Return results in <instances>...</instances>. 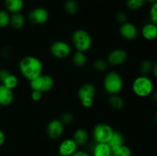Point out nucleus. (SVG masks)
<instances>
[{"instance_id":"obj_1","label":"nucleus","mask_w":157,"mask_h":156,"mask_svg":"<svg viewBox=\"0 0 157 156\" xmlns=\"http://www.w3.org/2000/svg\"><path fill=\"white\" fill-rule=\"evenodd\" d=\"M18 70L25 79L31 81L43 74L44 66L38 58L32 55H27L23 57L19 61Z\"/></svg>"},{"instance_id":"obj_2","label":"nucleus","mask_w":157,"mask_h":156,"mask_svg":"<svg viewBox=\"0 0 157 156\" xmlns=\"http://www.w3.org/2000/svg\"><path fill=\"white\" fill-rule=\"evenodd\" d=\"M124 82L122 76L115 70L108 71L103 80V87L109 96L119 94L124 89Z\"/></svg>"},{"instance_id":"obj_3","label":"nucleus","mask_w":157,"mask_h":156,"mask_svg":"<svg viewBox=\"0 0 157 156\" xmlns=\"http://www.w3.org/2000/svg\"><path fill=\"white\" fill-rule=\"evenodd\" d=\"M132 91L140 98H146L151 96L154 91V84L151 78L146 75H140L133 80Z\"/></svg>"},{"instance_id":"obj_4","label":"nucleus","mask_w":157,"mask_h":156,"mask_svg":"<svg viewBox=\"0 0 157 156\" xmlns=\"http://www.w3.org/2000/svg\"><path fill=\"white\" fill-rule=\"evenodd\" d=\"M71 41L77 51L84 53L88 51L91 48L93 44V39L90 34L83 28L76 29L72 33Z\"/></svg>"},{"instance_id":"obj_5","label":"nucleus","mask_w":157,"mask_h":156,"mask_svg":"<svg viewBox=\"0 0 157 156\" xmlns=\"http://www.w3.org/2000/svg\"><path fill=\"white\" fill-rule=\"evenodd\" d=\"M96 96V87L91 83H85L79 87L78 97L84 108L89 109L92 107Z\"/></svg>"},{"instance_id":"obj_6","label":"nucleus","mask_w":157,"mask_h":156,"mask_svg":"<svg viewBox=\"0 0 157 156\" xmlns=\"http://www.w3.org/2000/svg\"><path fill=\"white\" fill-rule=\"evenodd\" d=\"M114 129L107 123H98L95 125L92 131V138L94 143H108L113 136Z\"/></svg>"},{"instance_id":"obj_7","label":"nucleus","mask_w":157,"mask_h":156,"mask_svg":"<svg viewBox=\"0 0 157 156\" xmlns=\"http://www.w3.org/2000/svg\"><path fill=\"white\" fill-rule=\"evenodd\" d=\"M29 86L32 90H37L44 93L51 91L55 86V80L52 76L41 74L35 79L29 81Z\"/></svg>"},{"instance_id":"obj_8","label":"nucleus","mask_w":157,"mask_h":156,"mask_svg":"<svg viewBox=\"0 0 157 156\" xmlns=\"http://www.w3.org/2000/svg\"><path fill=\"white\" fill-rule=\"evenodd\" d=\"M50 53L57 59H65L71 54V47L66 41L58 40L52 42L51 44Z\"/></svg>"},{"instance_id":"obj_9","label":"nucleus","mask_w":157,"mask_h":156,"mask_svg":"<svg viewBox=\"0 0 157 156\" xmlns=\"http://www.w3.org/2000/svg\"><path fill=\"white\" fill-rule=\"evenodd\" d=\"M28 18L31 23L36 25L45 24L49 18L48 11L43 7H37L32 9L28 15Z\"/></svg>"},{"instance_id":"obj_10","label":"nucleus","mask_w":157,"mask_h":156,"mask_svg":"<svg viewBox=\"0 0 157 156\" xmlns=\"http://www.w3.org/2000/svg\"><path fill=\"white\" fill-rule=\"evenodd\" d=\"M127 58H128V54L124 49L116 48L109 52L106 61L109 65L118 67L124 64L127 61Z\"/></svg>"},{"instance_id":"obj_11","label":"nucleus","mask_w":157,"mask_h":156,"mask_svg":"<svg viewBox=\"0 0 157 156\" xmlns=\"http://www.w3.org/2000/svg\"><path fill=\"white\" fill-rule=\"evenodd\" d=\"M64 131V125L59 119L51 120L46 126V134L49 139L57 140L62 136Z\"/></svg>"},{"instance_id":"obj_12","label":"nucleus","mask_w":157,"mask_h":156,"mask_svg":"<svg viewBox=\"0 0 157 156\" xmlns=\"http://www.w3.org/2000/svg\"><path fill=\"white\" fill-rule=\"evenodd\" d=\"M119 33L124 39L127 41H134L139 35V31L133 23L127 21L121 24Z\"/></svg>"},{"instance_id":"obj_13","label":"nucleus","mask_w":157,"mask_h":156,"mask_svg":"<svg viewBox=\"0 0 157 156\" xmlns=\"http://www.w3.org/2000/svg\"><path fill=\"white\" fill-rule=\"evenodd\" d=\"M78 146L72 138H67L61 142L58 146V155L71 156L77 150Z\"/></svg>"},{"instance_id":"obj_14","label":"nucleus","mask_w":157,"mask_h":156,"mask_svg":"<svg viewBox=\"0 0 157 156\" xmlns=\"http://www.w3.org/2000/svg\"><path fill=\"white\" fill-rule=\"evenodd\" d=\"M15 95L13 90L3 84H0V106H9L13 102Z\"/></svg>"},{"instance_id":"obj_15","label":"nucleus","mask_w":157,"mask_h":156,"mask_svg":"<svg viewBox=\"0 0 157 156\" xmlns=\"http://www.w3.org/2000/svg\"><path fill=\"white\" fill-rule=\"evenodd\" d=\"M141 35L147 41H154L157 39V25L152 22H147L140 30Z\"/></svg>"},{"instance_id":"obj_16","label":"nucleus","mask_w":157,"mask_h":156,"mask_svg":"<svg viewBox=\"0 0 157 156\" xmlns=\"http://www.w3.org/2000/svg\"><path fill=\"white\" fill-rule=\"evenodd\" d=\"M72 139L76 142L78 147H83L88 143L90 140V135L85 128H79L74 132Z\"/></svg>"},{"instance_id":"obj_17","label":"nucleus","mask_w":157,"mask_h":156,"mask_svg":"<svg viewBox=\"0 0 157 156\" xmlns=\"http://www.w3.org/2000/svg\"><path fill=\"white\" fill-rule=\"evenodd\" d=\"M5 9L12 14L21 12L24 7V0H4Z\"/></svg>"},{"instance_id":"obj_18","label":"nucleus","mask_w":157,"mask_h":156,"mask_svg":"<svg viewBox=\"0 0 157 156\" xmlns=\"http://www.w3.org/2000/svg\"><path fill=\"white\" fill-rule=\"evenodd\" d=\"M92 156H112L111 148L108 143H94L91 151Z\"/></svg>"},{"instance_id":"obj_19","label":"nucleus","mask_w":157,"mask_h":156,"mask_svg":"<svg viewBox=\"0 0 157 156\" xmlns=\"http://www.w3.org/2000/svg\"><path fill=\"white\" fill-rule=\"evenodd\" d=\"M25 21V18L21 12L12 14L9 25H11V27L15 30H20V29H22L24 28Z\"/></svg>"},{"instance_id":"obj_20","label":"nucleus","mask_w":157,"mask_h":156,"mask_svg":"<svg viewBox=\"0 0 157 156\" xmlns=\"http://www.w3.org/2000/svg\"><path fill=\"white\" fill-rule=\"evenodd\" d=\"M108 103L112 109L115 110H121L124 107V99L119 94L109 96Z\"/></svg>"},{"instance_id":"obj_21","label":"nucleus","mask_w":157,"mask_h":156,"mask_svg":"<svg viewBox=\"0 0 157 156\" xmlns=\"http://www.w3.org/2000/svg\"><path fill=\"white\" fill-rule=\"evenodd\" d=\"M124 144V139L122 133L117 131H114L113 136H112V138L110 139V142H108V145H110L111 150L116 149V148H119V147H121V145H123Z\"/></svg>"},{"instance_id":"obj_22","label":"nucleus","mask_w":157,"mask_h":156,"mask_svg":"<svg viewBox=\"0 0 157 156\" xmlns=\"http://www.w3.org/2000/svg\"><path fill=\"white\" fill-rule=\"evenodd\" d=\"M72 61L73 64H75L76 67H82L86 65L87 61V55L85 53L81 51H75V54L72 56Z\"/></svg>"},{"instance_id":"obj_23","label":"nucleus","mask_w":157,"mask_h":156,"mask_svg":"<svg viewBox=\"0 0 157 156\" xmlns=\"http://www.w3.org/2000/svg\"><path fill=\"white\" fill-rule=\"evenodd\" d=\"M64 9L68 15H74L79 10V5L76 0H66L64 3Z\"/></svg>"},{"instance_id":"obj_24","label":"nucleus","mask_w":157,"mask_h":156,"mask_svg":"<svg viewBox=\"0 0 157 156\" xmlns=\"http://www.w3.org/2000/svg\"><path fill=\"white\" fill-rule=\"evenodd\" d=\"M4 86H6L8 88L11 90H15L18 85V78L15 76L14 73H10L6 78L1 83Z\"/></svg>"},{"instance_id":"obj_25","label":"nucleus","mask_w":157,"mask_h":156,"mask_svg":"<svg viewBox=\"0 0 157 156\" xmlns=\"http://www.w3.org/2000/svg\"><path fill=\"white\" fill-rule=\"evenodd\" d=\"M153 64L150 61V60H144L143 61H141V63L140 64V71L141 75H146V76H148L149 74L152 73L153 71Z\"/></svg>"},{"instance_id":"obj_26","label":"nucleus","mask_w":157,"mask_h":156,"mask_svg":"<svg viewBox=\"0 0 157 156\" xmlns=\"http://www.w3.org/2000/svg\"><path fill=\"white\" fill-rule=\"evenodd\" d=\"M108 63L107 62L105 59L103 58H98L95 60L93 63V67L96 71L100 72V73H103V72H106L108 69Z\"/></svg>"},{"instance_id":"obj_27","label":"nucleus","mask_w":157,"mask_h":156,"mask_svg":"<svg viewBox=\"0 0 157 156\" xmlns=\"http://www.w3.org/2000/svg\"><path fill=\"white\" fill-rule=\"evenodd\" d=\"M145 4V0H126V6L130 11L140 10Z\"/></svg>"},{"instance_id":"obj_28","label":"nucleus","mask_w":157,"mask_h":156,"mask_svg":"<svg viewBox=\"0 0 157 156\" xmlns=\"http://www.w3.org/2000/svg\"><path fill=\"white\" fill-rule=\"evenodd\" d=\"M112 156H132L131 149L124 144L116 149L111 150Z\"/></svg>"},{"instance_id":"obj_29","label":"nucleus","mask_w":157,"mask_h":156,"mask_svg":"<svg viewBox=\"0 0 157 156\" xmlns=\"http://www.w3.org/2000/svg\"><path fill=\"white\" fill-rule=\"evenodd\" d=\"M11 14L6 9H0V28H6L10 24Z\"/></svg>"},{"instance_id":"obj_30","label":"nucleus","mask_w":157,"mask_h":156,"mask_svg":"<svg viewBox=\"0 0 157 156\" xmlns=\"http://www.w3.org/2000/svg\"><path fill=\"white\" fill-rule=\"evenodd\" d=\"M59 119L62 122L64 125H70L74 122L75 116H74L73 113H71V112H66V113H63L61 115V118Z\"/></svg>"},{"instance_id":"obj_31","label":"nucleus","mask_w":157,"mask_h":156,"mask_svg":"<svg viewBox=\"0 0 157 156\" xmlns=\"http://www.w3.org/2000/svg\"><path fill=\"white\" fill-rule=\"evenodd\" d=\"M149 17H150V22L157 25V2L154 4L151 5L150 12H149Z\"/></svg>"},{"instance_id":"obj_32","label":"nucleus","mask_w":157,"mask_h":156,"mask_svg":"<svg viewBox=\"0 0 157 156\" xmlns=\"http://www.w3.org/2000/svg\"><path fill=\"white\" fill-rule=\"evenodd\" d=\"M115 18H116V21L119 23L120 24H122L124 23L127 22V14L124 12H122V11H120L115 15Z\"/></svg>"},{"instance_id":"obj_33","label":"nucleus","mask_w":157,"mask_h":156,"mask_svg":"<svg viewBox=\"0 0 157 156\" xmlns=\"http://www.w3.org/2000/svg\"><path fill=\"white\" fill-rule=\"evenodd\" d=\"M43 96V93L37 90H32L31 93V99L34 101V102H38L41 99Z\"/></svg>"},{"instance_id":"obj_34","label":"nucleus","mask_w":157,"mask_h":156,"mask_svg":"<svg viewBox=\"0 0 157 156\" xmlns=\"http://www.w3.org/2000/svg\"><path fill=\"white\" fill-rule=\"evenodd\" d=\"M71 156H92L90 152L83 149H78Z\"/></svg>"},{"instance_id":"obj_35","label":"nucleus","mask_w":157,"mask_h":156,"mask_svg":"<svg viewBox=\"0 0 157 156\" xmlns=\"http://www.w3.org/2000/svg\"><path fill=\"white\" fill-rule=\"evenodd\" d=\"M10 73L11 72L6 68L0 69V83L2 82L5 80V78H6Z\"/></svg>"},{"instance_id":"obj_36","label":"nucleus","mask_w":157,"mask_h":156,"mask_svg":"<svg viewBox=\"0 0 157 156\" xmlns=\"http://www.w3.org/2000/svg\"><path fill=\"white\" fill-rule=\"evenodd\" d=\"M6 134H5V132L2 131V130L0 129V148L4 145L5 142H6Z\"/></svg>"},{"instance_id":"obj_37","label":"nucleus","mask_w":157,"mask_h":156,"mask_svg":"<svg viewBox=\"0 0 157 156\" xmlns=\"http://www.w3.org/2000/svg\"><path fill=\"white\" fill-rule=\"evenodd\" d=\"M2 55L4 58H8V57L10 55V51H9V50L7 47H5V48L2 50Z\"/></svg>"},{"instance_id":"obj_38","label":"nucleus","mask_w":157,"mask_h":156,"mask_svg":"<svg viewBox=\"0 0 157 156\" xmlns=\"http://www.w3.org/2000/svg\"><path fill=\"white\" fill-rule=\"evenodd\" d=\"M152 73L153 74L154 77L157 80V61L153 64V71H152Z\"/></svg>"},{"instance_id":"obj_39","label":"nucleus","mask_w":157,"mask_h":156,"mask_svg":"<svg viewBox=\"0 0 157 156\" xmlns=\"http://www.w3.org/2000/svg\"><path fill=\"white\" fill-rule=\"evenodd\" d=\"M152 96H153V100L157 102V90L153 92V93H152Z\"/></svg>"},{"instance_id":"obj_40","label":"nucleus","mask_w":157,"mask_h":156,"mask_svg":"<svg viewBox=\"0 0 157 156\" xmlns=\"http://www.w3.org/2000/svg\"><path fill=\"white\" fill-rule=\"evenodd\" d=\"M146 1V3H149V4L150 5H153L156 2H157V0H145Z\"/></svg>"},{"instance_id":"obj_41","label":"nucleus","mask_w":157,"mask_h":156,"mask_svg":"<svg viewBox=\"0 0 157 156\" xmlns=\"http://www.w3.org/2000/svg\"><path fill=\"white\" fill-rule=\"evenodd\" d=\"M155 119H156V122L157 123V112L156 113V115H155Z\"/></svg>"},{"instance_id":"obj_42","label":"nucleus","mask_w":157,"mask_h":156,"mask_svg":"<svg viewBox=\"0 0 157 156\" xmlns=\"http://www.w3.org/2000/svg\"><path fill=\"white\" fill-rule=\"evenodd\" d=\"M29 1H32V0H29Z\"/></svg>"},{"instance_id":"obj_43","label":"nucleus","mask_w":157,"mask_h":156,"mask_svg":"<svg viewBox=\"0 0 157 156\" xmlns=\"http://www.w3.org/2000/svg\"><path fill=\"white\" fill-rule=\"evenodd\" d=\"M58 156H61V155H58Z\"/></svg>"}]
</instances>
